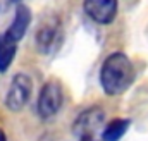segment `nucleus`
Here are the masks:
<instances>
[{
    "label": "nucleus",
    "instance_id": "obj_1",
    "mask_svg": "<svg viewBox=\"0 0 148 141\" xmlns=\"http://www.w3.org/2000/svg\"><path fill=\"white\" fill-rule=\"evenodd\" d=\"M134 81V67L129 57L122 52L110 53L100 69V83L109 97H117L126 91Z\"/></svg>",
    "mask_w": 148,
    "mask_h": 141
},
{
    "label": "nucleus",
    "instance_id": "obj_2",
    "mask_svg": "<svg viewBox=\"0 0 148 141\" xmlns=\"http://www.w3.org/2000/svg\"><path fill=\"white\" fill-rule=\"evenodd\" d=\"M64 102V93H62V88L57 81H48L47 84H43L41 91H40V97H38V115L41 119H50L53 117Z\"/></svg>",
    "mask_w": 148,
    "mask_h": 141
},
{
    "label": "nucleus",
    "instance_id": "obj_3",
    "mask_svg": "<svg viewBox=\"0 0 148 141\" xmlns=\"http://www.w3.org/2000/svg\"><path fill=\"white\" fill-rule=\"evenodd\" d=\"M31 91H33V83H31L29 76H26V74H16L14 79H12V83H10V86H9L7 97H5L7 108L12 110V112L23 110L24 105L29 102Z\"/></svg>",
    "mask_w": 148,
    "mask_h": 141
},
{
    "label": "nucleus",
    "instance_id": "obj_4",
    "mask_svg": "<svg viewBox=\"0 0 148 141\" xmlns=\"http://www.w3.org/2000/svg\"><path fill=\"white\" fill-rule=\"evenodd\" d=\"M103 119H105V114L98 107H91V108L83 110L74 120V134L79 140H91L97 134V131L102 127Z\"/></svg>",
    "mask_w": 148,
    "mask_h": 141
},
{
    "label": "nucleus",
    "instance_id": "obj_5",
    "mask_svg": "<svg viewBox=\"0 0 148 141\" xmlns=\"http://www.w3.org/2000/svg\"><path fill=\"white\" fill-rule=\"evenodd\" d=\"M84 12L98 24H109L117 14V0H84Z\"/></svg>",
    "mask_w": 148,
    "mask_h": 141
},
{
    "label": "nucleus",
    "instance_id": "obj_6",
    "mask_svg": "<svg viewBox=\"0 0 148 141\" xmlns=\"http://www.w3.org/2000/svg\"><path fill=\"white\" fill-rule=\"evenodd\" d=\"M31 23V12L26 5H19L16 9V16H14V21L12 24L9 26V29L5 31V36L12 41H19L23 36L26 35V29Z\"/></svg>",
    "mask_w": 148,
    "mask_h": 141
},
{
    "label": "nucleus",
    "instance_id": "obj_7",
    "mask_svg": "<svg viewBox=\"0 0 148 141\" xmlns=\"http://www.w3.org/2000/svg\"><path fill=\"white\" fill-rule=\"evenodd\" d=\"M59 24L50 21V23H45L36 33V45L38 48L43 52V53H48L55 48V41H59Z\"/></svg>",
    "mask_w": 148,
    "mask_h": 141
},
{
    "label": "nucleus",
    "instance_id": "obj_8",
    "mask_svg": "<svg viewBox=\"0 0 148 141\" xmlns=\"http://www.w3.org/2000/svg\"><path fill=\"white\" fill-rule=\"evenodd\" d=\"M17 43L9 40L5 35L0 36V72H5L16 57Z\"/></svg>",
    "mask_w": 148,
    "mask_h": 141
},
{
    "label": "nucleus",
    "instance_id": "obj_9",
    "mask_svg": "<svg viewBox=\"0 0 148 141\" xmlns=\"http://www.w3.org/2000/svg\"><path fill=\"white\" fill-rule=\"evenodd\" d=\"M127 127H129L127 119H114L105 126V129L102 133V138H103V141H119L126 134Z\"/></svg>",
    "mask_w": 148,
    "mask_h": 141
},
{
    "label": "nucleus",
    "instance_id": "obj_10",
    "mask_svg": "<svg viewBox=\"0 0 148 141\" xmlns=\"http://www.w3.org/2000/svg\"><path fill=\"white\" fill-rule=\"evenodd\" d=\"M0 141H7V136H5V133L0 129Z\"/></svg>",
    "mask_w": 148,
    "mask_h": 141
},
{
    "label": "nucleus",
    "instance_id": "obj_11",
    "mask_svg": "<svg viewBox=\"0 0 148 141\" xmlns=\"http://www.w3.org/2000/svg\"><path fill=\"white\" fill-rule=\"evenodd\" d=\"M2 7H3V0H0V10H2Z\"/></svg>",
    "mask_w": 148,
    "mask_h": 141
},
{
    "label": "nucleus",
    "instance_id": "obj_12",
    "mask_svg": "<svg viewBox=\"0 0 148 141\" xmlns=\"http://www.w3.org/2000/svg\"><path fill=\"white\" fill-rule=\"evenodd\" d=\"M81 141H93V140H81Z\"/></svg>",
    "mask_w": 148,
    "mask_h": 141
}]
</instances>
